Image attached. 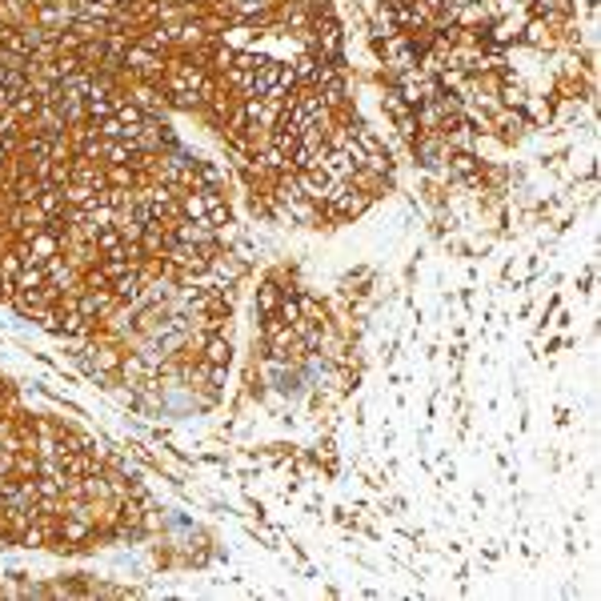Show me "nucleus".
Segmentation results:
<instances>
[{
    "instance_id": "obj_1",
    "label": "nucleus",
    "mask_w": 601,
    "mask_h": 601,
    "mask_svg": "<svg viewBox=\"0 0 601 601\" xmlns=\"http://www.w3.org/2000/svg\"><path fill=\"white\" fill-rule=\"evenodd\" d=\"M164 64H169V61H164L161 52L145 49V44H128L120 69H125L128 77H136V80H161L164 77Z\"/></svg>"
},
{
    "instance_id": "obj_2",
    "label": "nucleus",
    "mask_w": 601,
    "mask_h": 601,
    "mask_svg": "<svg viewBox=\"0 0 601 601\" xmlns=\"http://www.w3.org/2000/svg\"><path fill=\"white\" fill-rule=\"evenodd\" d=\"M128 105H136L145 117H161L164 113V97L153 80H136L133 92H128Z\"/></svg>"
},
{
    "instance_id": "obj_3",
    "label": "nucleus",
    "mask_w": 601,
    "mask_h": 601,
    "mask_svg": "<svg viewBox=\"0 0 601 601\" xmlns=\"http://www.w3.org/2000/svg\"><path fill=\"white\" fill-rule=\"evenodd\" d=\"M36 209L44 212V221L64 217V189L61 184H44V189L36 193Z\"/></svg>"
},
{
    "instance_id": "obj_4",
    "label": "nucleus",
    "mask_w": 601,
    "mask_h": 601,
    "mask_svg": "<svg viewBox=\"0 0 601 601\" xmlns=\"http://www.w3.org/2000/svg\"><path fill=\"white\" fill-rule=\"evenodd\" d=\"M44 285V265L41 261H24V269L13 277V293H33Z\"/></svg>"
},
{
    "instance_id": "obj_5",
    "label": "nucleus",
    "mask_w": 601,
    "mask_h": 601,
    "mask_svg": "<svg viewBox=\"0 0 601 601\" xmlns=\"http://www.w3.org/2000/svg\"><path fill=\"white\" fill-rule=\"evenodd\" d=\"M281 285L277 281H265L261 289H257V313H261V317H269V313H277V305H281Z\"/></svg>"
},
{
    "instance_id": "obj_6",
    "label": "nucleus",
    "mask_w": 601,
    "mask_h": 601,
    "mask_svg": "<svg viewBox=\"0 0 601 601\" xmlns=\"http://www.w3.org/2000/svg\"><path fill=\"white\" fill-rule=\"evenodd\" d=\"M453 173H457L461 181H469V177L477 173V161H474L469 153H457V156H453Z\"/></svg>"
},
{
    "instance_id": "obj_7",
    "label": "nucleus",
    "mask_w": 601,
    "mask_h": 601,
    "mask_svg": "<svg viewBox=\"0 0 601 601\" xmlns=\"http://www.w3.org/2000/svg\"><path fill=\"white\" fill-rule=\"evenodd\" d=\"M33 5H36V8H41V5H49V0H33Z\"/></svg>"
}]
</instances>
